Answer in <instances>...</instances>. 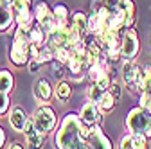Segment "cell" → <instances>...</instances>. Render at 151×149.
I'll return each mask as SVG.
<instances>
[{
	"label": "cell",
	"mask_w": 151,
	"mask_h": 149,
	"mask_svg": "<svg viewBox=\"0 0 151 149\" xmlns=\"http://www.w3.org/2000/svg\"><path fill=\"white\" fill-rule=\"evenodd\" d=\"M83 120L79 111H67L58 124L54 133V147L56 149H76L79 144V128Z\"/></svg>",
	"instance_id": "6da1fadb"
},
{
	"label": "cell",
	"mask_w": 151,
	"mask_h": 149,
	"mask_svg": "<svg viewBox=\"0 0 151 149\" xmlns=\"http://www.w3.org/2000/svg\"><path fill=\"white\" fill-rule=\"evenodd\" d=\"M31 117H32L34 128L43 135H50V133H54V129H58V124H60L58 122V113H56V110L49 102L40 104L34 110V113Z\"/></svg>",
	"instance_id": "7a4b0ae2"
},
{
	"label": "cell",
	"mask_w": 151,
	"mask_h": 149,
	"mask_svg": "<svg viewBox=\"0 0 151 149\" xmlns=\"http://www.w3.org/2000/svg\"><path fill=\"white\" fill-rule=\"evenodd\" d=\"M149 113L140 108V106H135V108H131L126 117H124V126H126V133L129 135H135V133H144L146 131V126L149 122Z\"/></svg>",
	"instance_id": "3957f363"
},
{
	"label": "cell",
	"mask_w": 151,
	"mask_h": 149,
	"mask_svg": "<svg viewBox=\"0 0 151 149\" xmlns=\"http://www.w3.org/2000/svg\"><path fill=\"white\" fill-rule=\"evenodd\" d=\"M29 45H31L29 42H22V40H16V38L11 40L7 58H9V63L14 68H25L29 65V61H31Z\"/></svg>",
	"instance_id": "277c9868"
},
{
	"label": "cell",
	"mask_w": 151,
	"mask_h": 149,
	"mask_svg": "<svg viewBox=\"0 0 151 149\" xmlns=\"http://www.w3.org/2000/svg\"><path fill=\"white\" fill-rule=\"evenodd\" d=\"M32 13H34V18H36V24L45 32H49L50 29H54L58 25L56 24V18H54V13H52V6L47 0H38L32 6Z\"/></svg>",
	"instance_id": "5b68a950"
},
{
	"label": "cell",
	"mask_w": 151,
	"mask_h": 149,
	"mask_svg": "<svg viewBox=\"0 0 151 149\" xmlns=\"http://www.w3.org/2000/svg\"><path fill=\"white\" fill-rule=\"evenodd\" d=\"M121 50H122V61H135L140 52V42L135 29H126L121 40Z\"/></svg>",
	"instance_id": "8992f818"
},
{
	"label": "cell",
	"mask_w": 151,
	"mask_h": 149,
	"mask_svg": "<svg viewBox=\"0 0 151 149\" xmlns=\"http://www.w3.org/2000/svg\"><path fill=\"white\" fill-rule=\"evenodd\" d=\"M24 137H25V149H43L45 147V138L47 135L40 133L34 128L32 117L27 119V124L24 128Z\"/></svg>",
	"instance_id": "52a82bcc"
},
{
	"label": "cell",
	"mask_w": 151,
	"mask_h": 149,
	"mask_svg": "<svg viewBox=\"0 0 151 149\" xmlns=\"http://www.w3.org/2000/svg\"><path fill=\"white\" fill-rule=\"evenodd\" d=\"M47 45L50 49H60V47H70L68 42V25H56L47 32Z\"/></svg>",
	"instance_id": "ba28073f"
},
{
	"label": "cell",
	"mask_w": 151,
	"mask_h": 149,
	"mask_svg": "<svg viewBox=\"0 0 151 149\" xmlns=\"http://www.w3.org/2000/svg\"><path fill=\"white\" fill-rule=\"evenodd\" d=\"M79 117L86 126H93V124H103V113L99 111L97 104L92 101H85L83 106L79 108Z\"/></svg>",
	"instance_id": "9c48e42d"
},
{
	"label": "cell",
	"mask_w": 151,
	"mask_h": 149,
	"mask_svg": "<svg viewBox=\"0 0 151 149\" xmlns=\"http://www.w3.org/2000/svg\"><path fill=\"white\" fill-rule=\"evenodd\" d=\"M32 92H34V99L40 102V104H47V102H50V99L54 97V86H52V83H50L47 77L36 79Z\"/></svg>",
	"instance_id": "30bf717a"
},
{
	"label": "cell",
	"mask_w": 151,
	"mask_h": 149,
	"mask_svg": "<svg viewBox=\"0 0 151 149\" xmlns=\"http://www.w3.org/2000/svg\"><path fill=\"white\" fill-rule=\"evenodd\" d=\"M27 119H29V115L25 113V110L22 106H13L9 110V113H7L9 126L13 128V131H18V133H24V128L27 124Z\"/></svg>",
	"instance_id": "8fae6325"
},
{
	"label": "cell",
	"mask_w": 151,
	"mask_h": 149,
	"mask_svg": "<svg viewBox=\"0 0 151 149\" xmlns=\"http://www.w3.org/2000/svg\"><path fill=\"white\" fill-rule=\"evenodd\" d=\"M122 85L129 92H137V63L135 61H124L121 68Z\"/></svg>",
	"instance_id": "7c38bea8"
},
{
	"label": "cell",
	"mask_w": 151,
	"mask_h": 149,
	"mask_svg": "<svg viewBox=\"0 0 151 149\" xmlns=\"http://www.w3.org/2000/svg\"><path fill=\"white\" fill-rule=\"evenodd\" d=\"M90 128H92V138H90V147L92 149H113V144L104 135L101 124H93Z\"/></svg>",
	"instance_id": "4fadbf2b"
},
{
	"label": "cell",
	"mask_w": 151,
	"mask_h": 149,
	"mask_svg": "<svg viewBox=\"0 0 151 149\" xmlns=\"http://www.w3.org/2000/svg\"><path fill=\"white\" fill-rule=\"evenodd\" d=\"M119 9L124 13V29H133L137 22V6L133 0H122Z\"/></svg>",
	"instance_id": "5bb4252c"
},
{
	"label": "cell",
	"mask_w": 151,
	"mask_h": 149,
	"mask_svg": "<svg viewBox=\"0 0 151 149\" xmlns=\"http://www.w3.org/2000/svg\"><path fill=\"white\" fill-rule=\"evenodd\" d=\"M70 24L78 29V32L81 34L83 40L90 34V31H88V13H85V11H81V9H76V11L72 13Z\"/></svg>",
	"instance_id": "9a60e30c"
},
{
	"label": "cell",
	"mask_w": 151,
	"mask_h": 149,
	"mask_svg": "<svg viewBox=\"0 0 151 149\" xmlns=\"http://www.w3.org/2000/svg\"><path fill=\"white\" fill-rule=\"evenodd\" d=\"M9 29H14V13L9 6L0 4V34L7 32Z\"/></svg>",
	"instance_id": "2e32d148"
},
{
	"label": "cell",
	"mask_w": 151,
	"mask_h": 149,
	"mask_svg": "<svg viewBox=\"0 0 151 149\" xmlns=\"http://www.w3.org/2000/svg\"><path fill=\"white\" fill-rule=\"evenodd\" d=\"M52 13H54V18H56V24H58V25H68V24H70L72 13H70V9H68L67 4L56 2V4L52 6Z\"/></svg>",
	"instance_id": "e0dca14e"
},
{
	"label": "cell",
	"mask_w": 151,
	"mask_h": 149,
	"mask_svg": "<svg viewBox=\"0 0 151 149\" xmlns=\"http://www.w3.org/2000/svg\"><path fill=\"white\" fill-rule=\"evenodd\" d=\"M72 94H74V88H72L70 81H67V79L58 81V85H56V88H54V97L60 102H68Z\"/></svg>",
	"instance_id": "ac0fdd59"
},
{
	"label": "cell",
	"mask_w": 151,
	"mask_h": 149,
	"mask_svg": "<svg viewBox=\"0 0 151 149\" xmlns=\"http://www.w3.org/2000/svg\"><path fill=\"white\" fill-rule=\"evenodd\" d=\"M34 24H36V18H34L32 9L20 11V13L14 14V27H27V29H31Z\"/></svg>",
	"instance_id": "d6986e66"
},
{
	"label": "cell",
	"mask_w": 151,
	"mask_h": 149,
	"mask_svg": "<svg viewBox=\"0 0 151 149\" xmlns=\"http://www.w3.org/2000/svg\"><path fill=\"white\" fill-rule=\"evenodd\" d=\"M14 90V74L9 68L0 70V92L4 94H11Z\"/></svg>",
	"instance_id": "ffe728a7"
},
{
	"label": "cell",
	"mask_w": 151,
	"mask_h": 149,
	"mask_svg": "<svg viewBox=\"0 0 151 149\" xmlns=\"http://www.w3.org/2000/svg\"><path fill=\"white\" fill-rule=\"evenodd\" d=\"M115 106H117V101H115V97H113L110 92H104L103 97H101V101L97 102V108H99V111H101L103 115L111 113V111L115 110Z\"/></svg>",
	"instance_id": "44dd1931"
},
{
	"label": "cell",
	"mask_w": 151,
	"mask_h": 149,
	"mask_svg": "<svg viewBox=\"0 0 151 149\" xmlns=\"http://www.w3.org/2000/svg\"><path fill=\"white\" fill-rule=\"evenodd\" d=\"M31 43H34V45H38V47H43V45H47V32L38 25V24H34L32 27H31Z\"/></svg>",
	"instance_id": "7402d4cb"
},
{
	"label": "cell",
	"mask_w": 151,
	"mask_h": 149,
	"mask_svg": "<svg viewBox=\"0 0 151 149\" xmlns=\"http://www.w3.org/2000/svg\"><path fill=\"white\" fill-rule=\"evenodd\" d=\"M104 58L111 63V65H115L122 59V50H121V45H115V47H110L104 50Z\"/></svg>",
	"instance_id": "603a6c76"
},
{
	"label": "cell",
	"mask_w": 151,
	"mask_h": 149,
	"mask_svg": "<svg viewBox=\"0 0 151 149\" xmlns=\"http://www.w3.org/2000/svg\"><path fill=\"white\" fill-rule=\"evenodd\" d=\"M54 59L58 61V63H61V65L67 67V63H68V59H70V47L54 49Z\"/></svg>",
	"instance_id": "cb8c5ba5"
},
{
	"label": "cell",
	"mask_w": 151,
	"mask_h": 149,
	"mask_svg": "<svg viewBox=\"0 0 151 149\" xmlns=\"http://www.w3.org/2000/svg\"><path fill=\"white\" fill-rule=\"evenodd\" d=\"M131 140H133V149H151L149 138H147L144 133H135V135H131Z\"/></svg>",
	"instance_id": "d4e9b609"
},
{
	"label": "cell",
	"mask_w": 151,
	"mask_h": 149,
	"mask_svg": "<svg viewBox=\"0 0 151 149\" xmlns=\"http://www.w3.org/2000/svg\"><path fill=\"white\" fill-rule=\"evenodd\" d=\"M103 94H104V92H103L97 85H93V83H92V85L88 86V90H86V101H92V102H96V104H97V102L101 101Z\"/></svg>",
	"instance_id": "484cf974"
},
{
	"label": "cell",
	"mask_w": 151,
	"mask_h": 149,
	"mask_svg": "<svg viewBox=\"0 0 151 149\" xmlns=\"http://www.w3.org/2000/svg\"><path fill=\"white\" fill-rule=\"evenodd\" d=\"M42 65H50L54 61V49H50L49 45H43L40 50V58H38Z\"/></svg>",
	"instance_id": "4316f807"
},
{
	"label": "cell",
	"mask_w": 151,
	"mask_h": 149,
	"mask_svg": "<svg viewBox=\"0 0 151 149\" xmlns=\"http://www.w3.org/2000/svg\"><path fill=\"white\" fill-rule=\"evenodd\" d=\"M11 110V99H9V94H4L0 92V117H7Z\"/></svg>",
	"instance_id": "83f0119b"
},
{
	"label": "cell",
	"mask_w": 151,
	"mask_h": 149,
	"mask_svg": "<svg viewBox=\"0 0 151 149\" xmlns=\"http://www.w3.org/2000/svg\"><path fill=\"white\" fill-rule=\"evenodd\" d=\"M32 0H14V2L11 4V9L13 13H20V11H27V9H32Z\"/></svg>",
	"instance_id": "f1b7e54d"
},
{
	"label": "cell",
	"mask_w": 151,
	"mask_h": 149,
	"mask_svg": "<svg viewBox=\"0 0 151 149\" xmlns=\"http://www.w3.org/2000/svg\"><path fill=\"white\" fill-rule=\"evenodd\" d=\"M108 92H110L113 97H115V101H117V102L121 101V97H122V86H121V83H119L117 79H113V81H111V86H110V90H108Z\"/></svg>",
	"instance_id": "f546056e"
},
{
	"label": "cell",
	"mask_w": 151,
	"mask_h": 149,
	"mask_svg": "<svg viewBox=\"0 0 151 149\" xmlns=\"http://www.w3.org/2000/svg\"><path fill=\"white\" fill-rule=\"evenodd\" d=\"M117 149H133V140H131L129 133H124L117 144Z\"/></svg>",
	"instance_id": "4dcf8cb0"
},
{
	"label": "cell",
	"mask_w": 151,
	"mask_h": 149,
	"mask_svg": "<svg viewBox=\"0 0 151 149\" xmlns=\"http://www.w3.org/2000/svg\"><path fill=\"white\" fill-rule=\"evenodd\" d=\"M90 138H92V128H90V126H86V124L83 122V124H81V128H79V140L90 142Z\"/></svg>",
	"instance_id": "1f68e13d"
},
{
	"label": "cell",
	"mask_w": 151,
	"mask_h": 149,
	"mask_svg": "<svg viewBox=\"0 0 151 149\" xmlns=\"http://www.w3.org/2000/svg\"><path fill=\"white\" fill-rule=\"evenodd\" d=\"M139 94H146V95H149L151 97V76L144 81V85L139 88Z\"/></svg>",
	"instance_id": "d6a6232c"
},
{
	"label": "cell",
	"mask_w": 151,
	"mask_h": 149,
	"mask_svg": "<svg viewBox=\"0 0 151 149\" xmlns=\"http://www.w3.org/2000/svg\"><path fill=\"white\" fill-rule=\"evenodd\" d=\"M42 67H43V65L38 61V59H31V61H29V65H27V70H29V72H38Z\"/></svg>",
	"instance_id": "836d02e7"
},
{
	"label": "cell",
	"mask_w": 151,
	"mask_h": 149,
	"mask_svg": "<svg viewBox=\"0 0 151 149\" xmlns=\"http://www.w3.org/2000/svg\"><path fill=\"white\" fill-rule=\"evenodd\" d=\"M7 144V133H6V129L0 126V149H4Z\"/></svg>",
	"instance_id": "e575fe53"
},
{
	"label": "cell",
	"mask_w": 151,
	"mask_h": 149,
	"mask_svg": "<svg viewBox=\"0 0 151 149\" xmlns=\"http://www.w3.org/2000/svg\"><path fill=\"white\" fill-rule=\"evenodd\" d=\"M121 2L122 0H104V6H108L110 9H117L121 6Z\"/></svg>",
	"instance_id": "d590c367"
},
{
	"label": "cell",
	"mask_w": 151,
	"mask_h": 149,
	"mask_svg": "<svg viewBox=\"0 0 151 149\" xmlns=\"http://www.w3.org/2000/svg\"><path fill=\"white\" fill-rule=\"evenodd\" d=\"M7 149H25V145L20 144V142H11V144L7 145Z\"/></svg>",
	"instance_id": "8d00e7d4"
},
{
	"label": "cell",
	"mask_w": 151,
	"mask_h": 149,
	"mask_svg": "<svg viewBox=\"0 0 151 149\" xmlns=\"http://www.w3.org/2000/svg\"><path fill=\"white\" fill-rule=\"evenodd\" d=\"M76 149H92L90 147V142H85V140H79V144L76 145Z\"/></svg>",
	"instance_id": "74e56055"
},
{
	"label": "cell",
	"mask_w": 151,
	"mask_h": 149,
	"mask_svg": "<svg viewBox=\"0 0 151 149\" xmlns=\"http://www.w3.org/2000/svg\"><path fill=\"white\" fill-rule=\"evenodd\" d=\"M144 135L151 140V117H149V122H147V126H146V131H144Z\"/></svg>",
	"instance_id": "f35d334b"
},
{
	"label": "cell",
	"mask_w": 151,
	"mask_h": 149,
	"mask_svg": "<svg viewBox=\"0 0 151 149\" xmlns=\"http://www.w3.org/2000/svg\"><path fill=\"white\" fill-rule=\"evenodd\" d=\"M142 70L146 72V76H151V63H144L142 65Z\"/></svg>",
	"instance_id": "ab89813d"
},
{
	"label": "cell",
	"mask_w": 151,
	"mask_h": 149,
	"mask_svg": "<svg viewBox=\"0 0 151 149\" xmlns=\"http://www.w3.org/2000/svg\"><path fill=\"white\" fill-rule=\"evenodd\" d=\"M13 2H14V0H0V4H2V6H9V7H11Z\"/></svg>",
	"instance_id": "60d3db41"
},
{
	"label": "cell",
	"mask_w": 151,
	"mask_h": 149,
	"mask_svg": "<svg viewBox=\"0 0 151 149\" xmlns=\"http://www.w3.org/2000/svg\"><path fill=\"white\" fill-rule=\"evenodd\" d=\"M146 111L151 115V99H149V102H147V106H146Z\"/></svg>",
	"instance_id": "b9f144b4"
},
{
	"label": "cell",
	"mask_w": 151,
	"mask_h": 149,
	"mask_svg": "<svg viewBox=\"0 0 151 149\" xmlns=\"http://www.w3.org/2000/svg\"><path fill=\"white\" fill-rule=\"evenodd\" d=\"M149 45H151V32H149Z\"/></svg>",
	"instance_id": "7bdbcfd3"
}]
</instances>
